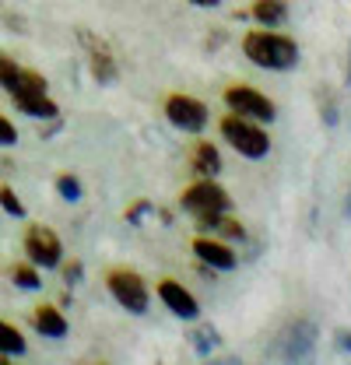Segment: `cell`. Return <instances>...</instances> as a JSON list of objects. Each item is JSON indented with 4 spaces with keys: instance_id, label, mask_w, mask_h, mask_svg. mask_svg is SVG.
I'll list each match as a JSON object with an SVG mask.
<instances>
[{
    "instance_id": "6da1fadb",
    "label": "cell",
    "mask_w": 351,
    "mask_h": 365,
    "mask_svg": "<svg viewBox=\"0 0 351 365\" xmlns=\"http://www.w3.org/2000/svg\"><path fill=\"white\" fill-rule=\"evenodd\" d=\"M243 53L250 56V63H257L263 71H292L299 63V43L281 32H267V29L250 32L243 39Z\"/></svg>"
},
{
    "instance_id": "7a4b0ae2",
    "label": "cell",
    "mask_w": 351,
    "mask_h": 365,
    "mask_svg": "<svg viewBox=\"0 0 351 365\" xmlns=\"http://www.w3.org/2000/svg\"><path fill=\"white\" fill-rule=\"evenodd\" d=\"M221 137H225L239 155H246V158H263V155L270 151L267 130H263L257 120H246V116H239V113H228V116L221 120Z\"/></svg>"
},
{
    "instance_id": "3957f363",
    "label": "cell",
    "mask_w": 351,
    "mask_h": 365,
    "mask_svg": "<svg viewBox=\"0 0 351 365\" xmlns=\"http://www.w3.org/2000/svg\"><path fill=\"white\" fill-rule=\"evenodd\" d=\"M106 284H109V292H113V299L133 313V317H141V313H148V284H144V277L137 271H109L106 274Z\"/></svg>"
},
{
    "instance_id": "277c9868",
    "label": "cell",
    "mask_w": 351,
    "mask_h": 365,
    "mask_svg": "<svg viewBox=\"0 0 351 365\" xmlns=\"http://www.w3.org/2000/svg\"><path fill=\"white\" fill-rule=\"evenodd\" d=\"M179 204L193 215V218H204V215H221V211H228V193L221 190L215 180H204L193 182V186H186L183 190V197H179Z\"/></svg>"
},
{
    "instance_id": "5b68a950",
    "label": "cell",
    "mask_w": 351,
    "mask_h": 365,
    "mask_svg": "<svg viewBox=\"0 0 351 365\" xmlns=\"http://www.w3.org/2000/svg\"><path fill=\"white\" fill-rule=\"evenodd\" d=\"M25 253H29V264L49 271V267H60V260H63V242H60V235H56L53 228L29 225V232H25Z\"/></svg>"
},
{
    "instance_id": "8992f818",
    "label": "cell",
    "mask_w": 351,
    "mask_h": 365,
    "mask_svg": "<svg viewBox=\"0 0 351 365\" xmlns=\"http://www.w3.org/2000/svg\"><path fill=\"white\" fill-rule=\"evenodd\" d=\"M316 337H320V330H316L312 319H295V323H288V330L281 334L278 355H281L285 362H309L312 351H316Z\"/></svg>"
},
{
    "instance_id": "52a82bcc",
    "label": "cell",
    "mask_w": 351,
    "mask_h": 365,
    "mask_svg": "<svg viewBox=\"0 0 351 365\" xmlns=\"http://www.w3.org/2000/svg\"><path fill=\"white\" fill-rule=\"evenodd\" d=\"M225 106L232 109V113H239V116H246V120H257V123H270L274 120V102L260 95L257 88H250V85H232V88H225Z\"/></svg>"
},
{
    "instance_id": "ba28073f",
    "label": "cell",
    "mask_w": 351,
    "mask_h": 365,
    "mask_svg": "<svg viewBox=\"0 0 351 365\" xmlns=\"http://www.w3.org/2000/svg\"><path fill=\"white\" fill-rule=\"evenodd\" d=\"M78 39H81V46H85V53H88V71H91V78H95L98 85H113V81L120 78V63H116L113 49L106 46V39L91 36L88 29H78Z\"/></svg>"
},
{
    "instance_id": "9c48e42d",
    "label": "cell",
    "mask_w": 351,
    "mask_h": 365,
    "mask_svg": "<svg viewBox=\"0 0 351 365\" xmlns=\"http://www.w3.org/2000/svg\"><path fill=\"white\" fill-rule=\"evenodd\" d=\"M166 116L183 134H200L208 127V106L197 102L193 95H169L166 98Z\"/></svg>"
},
{
    "instance_id": "30bf717a",
    "label": "cell",
    "mask_w": 351,
    "mask_h": 365,
    "mask_svg": "<svg viewBox=\"0 0 351 365\" xmlns=\"http://www.w3.org/2000/svg\"><path fill=\"white\" fill-rule=\"evenodd\" d=\"M193 253H197L208 267H215V271H232V267L239 264V257H235V250H232L228 242L208 239V235H197V239H193Z\"/></svg>"
},
{
    "instance_id": "8fae6325",
    "label": "cell",
    "mask_w": 351,
    "mask_h": 365,
    "mask_svg": "<svg viewBox=\"0 0 351 365\" xmlns=\"http://www.w3.org/2000/svg\"><path fill=\"white\" fill-rule=\"evenodd\" d=\"M158 299L173 309L179 319H197V313H200V306H197V299L179 284V281H173V277H166V281H158Z\"/></svg>"
},
{
    "instance_id": "7c38bea8",
    "label": "cell",
    "mask_w": 351,
    "mask_h": 365,
    "mask_svg": "<svg viewBox=\"0 0 351 365\" xmlns=\"http://www.w3.org/2000/svg\"><path fill=\"white\" fill-rule=\"evenodd\" d=\"M190 169H193L197 176H204V180H215L221 173L218 148H215L211 140H197V144H193V155H190Z\"/></svg>"
},
{
    "instance_id": "4fadbf2b",
    "label": "cell",
    "mask_w": 351,
    "mask_h": 365,
    "mask_svg": "<svg viewBox=\"0 0 351 365\" xmlns=\"http://www.w3.org/2000/svg\"><path fill=\"white\" fill-rule=\"evenodd\" d=\"M14 106L25 116H32V120H53V116H60V106L49 95H14Z\"/></svg>"
},
{
    "instance_id": "5bb4252c",
    "label": "cell",
    "mask_w": 351,
    "mask_h": 365,
    "mask_svg": "<svg viewBox=\"0 0 351 365\" xmlns=\"http://www.w3.org/2000/svg\"><path fill=\"white\" fill-rule=\"evenodd\" d=\"M32 323H36V330H39L43 337H53V341L67 334V317H63L56 306H39L36 317H32Z\"/></svg>"
},
{
    "instance_id": "9a60e30c",
    "label": "cell",
    "mask_w": 351,
    "mask_h": 365,
    "mask_svg": "<svg viewBox=\"0 0 351 365\" xmlns=\"http://www.w3.org/2000/svg\"><path fill=\"white\" fill-rule=\"evenodd\" d=\"M253 18L260 21L263 29H278L288 21V4L285 0H257L253 4Z\"/></svg>"
},
{
    "instance_id": "2e32d148",
    "label": "cell",
    "mask_w": 351,
    "mask_h": 365,
    "mask_svg": "<svg viewBox=\"0 0 351 365\" xmlns=\"http://www.w3.org/2000/svg\"><path fill=\"white\" fill-rule=\"evenodd\" d=\"M197 225L208 228V232H221L225 239H246V228L239 225L235 218H225V211H221V215H204V218H197Z\"/></svg>"
},
{
    "instance_id": "e0dca14e",
    "label": "cell",
    "mask_w": 351,
    "mask_h": 365,
    "mask_svg": "<svg viewBox=\"0 0 351 365\" xmlns=\"http://www.w3.org/2000/svg\"><path fill=\"white\" fill-rule=\"evenodd\" d=\"M46 88H49V81H46L39 71H18V81H14V88H11V98L14 95H46Z\"/></svg>"
},
{
    "instance_id": "ac0fdd59",
    "label": "cell",
    "mask_w": 351,
    "mask_h": 365,
    "mask_svg": "<svg viewBox=\"0 0 351 365\" xmlns=\"http://www.w3.org/2000/svg\"><path fill=\"white\" fill-rule=\"evenodd\" d=\"M25 351H29V344H25L21 330L11 327L7 319H0V355H25Z\"/></svg>"
},
{
    "instance_id": "d6986e66",
    "label": "cell",
    "mask_w": 351,
    "mask_h": 365,
    "mask_svg": "<svg viewBox=\"0 0 351 365\" xmlns=\"http://www.w3.org/2000/svg\"><path fill=\"white\" fill-rule=\"evenodd\" d=\"M190 344H193V351H197L200 359H208V355L218 348V330H215V327H197V330L190 334Z\"/></svg>"
},
{
    "instance_id": "ffe728a7",
    "label": "cell",
    "mask_w": 351,
    "mask_h": 365,
    "mask_svg": "<svg viewBox=\"0 0 351 365\" xmlns=\"http://www.w3.org/2000/svg\"><path fill=\"white\" fill-rule=\"evenodd\" d=\"M11 277H14V284L25 288V292H36V288L43 284V277H39V271H36V264H14Z\"/></svg>"
},
{
    "instance_id": "44dd1931",
    "label": "cell",
    "mask_w": 351,
    "mask_h": 365,
    "mask_svg": "<svg viewBox=\"0 0 351 365\" xmlns=\"http://www.w3.org/2000/svg\"><path fill=\"white\" fill-rule=\"evenodd\" d=\"M56 193H60V200H71L74 204V200H81L85 190H81L78 176H56Z\"/></svg>"
},
{
    "instance_id": "7402d4cb",
    "label": "cell",
    "mask_w": 351,
    "mask_h": 365,
    "mask_svg": "<svg viewBox=\"0 0 351 365\" xmlns=\"http://www.w3.org/2000/svg\"><path fill=\"white\" fill-rule=\"evenodd\" d=\"M0 207L11 215V218H25V204L18 200V193L11 186H0Z\"/></svg>"
},
{
    "instance_id": "603a6c76",
    "label": "cell",
    "mask_w": 351,
    "mask_h": 365,
    "mask_svg": "<svg viewBox=\"0 0 351 365\" xmlns=\"http://www.w3.org/2000/svg\"><path fill=\"white\" fill-rule=\"evenodd\" d=\"M18 71H21V67H18V63L7 56V53H0V88H4V91L14 88V81H18Z\"/></svg>"
},
{
    "instance_id": "cb8c5ba5",
    "label": "cell",
    "mask_w": 351,
    "mask_h": 365,
    "mask_svg": "<svg viewBox=\"0 0 351 365\" xmlns=\"http://www.w3.org/2000/svg\"><path fill=\"white\" fill-rule=\"evenodd\" d=\"M148 215H155V204H151V200H137L133 207H127V215H123V218H127V225H141Z\"/></svg>"
},
{
    "instance_id": "d4e9b609",
    "label": "cell",
    "mask_w": 351,
    "mask_h": 365,
    "mask_svg": "<svg viewBox=\"0 0 351 365\" xmlns=\"http://www.w3.org/2000/svg\"><path fill=\"white\" fill-rule=\"evenodd\" d=\"M320 120L327 123V127H337V102L327 95V98H320Z\"/></svg>"
},
{
    "instance_id": "484cf974",
    "label": "cell",
    "mask_w": 351,
    "mask_h": 365,
    "mask_svg": "<svg viewBox=\"0 0 351 365\" xmlns=\"http://www.w3.org/2000/svg\"><path fill=\"white\" fill-rule=\"evenodd\" d=\"M60 267H63V281L67 284H81V277H85V264L81 260H71V264L60 260Z\"/></svg>"
},
{
    "instance_id": "4316f807",
    "label": "cell",
    "mask_w": 351,
    "mask_h": 365,
    "mask_svg": "<svg viewBox=\"0 0 351 365\" xmlns=\"http://www.w3.org/2000/svg\"><path fill=\"white\" fill-rule=\"evenodd\" d=\"M18 144V130L7 116H0V148H14Z\"/></svg>"
},
{
    "instance_id": "83f0119b",
    "label": "cell",
    "mask_w": 351,
    "mask_h": 365,
    "mask_svg": "<svg viewBox=\"0 0 351 365\" xmlns=\"http://www.w3.org/2000/svg\"><path fill=\"white\" fill-rule=\"evenodd\" d=\"M334 337H337V348H341V351H348V355H351V330H345V327H341V330H337Z\"/></svg>"
},
{
    "instance_id": "f1b7e54d",
    "label": "cell",
    "mask_w": 351,
    "mask_h": 365,
    "mask_svg": "<svg viewBox=\"0 0 351 365\" xmlns=\"http://www.w3.org/2000/svg\"><path fill=\"white\" fill-rule=\"evenodd\" d=\"M190 4H193V7H218L221 0H190Z\"/></svg>"
},
{
    "instance_id": "f546056e",
    "label": "cell",
    "mask_w": 351,
    "mask_h": 365,
    "mask_svg": "<svg viewBox=\"0 0 351 365\" xmlns=\"http://www.w3.org/2000/svg\"><path fill=\"white\" fill-rule=\"evenodd\" d=\"M345 85L351 88V46H348V71H345Z\"/></svg>"
},
{
    "instance_id": "4dcf8cb0",
    "label": "cell",
    "mask_w": 351,
    "mask_h": 365,
    "mask_svg": "<svg viewBox=\"0 0 351 365\" xmlns=\"http://www.w3.org/2000/svg\"><path fill=\"white\" fill-rule=\"evenodd\" d=\"M11 169H14V165H11L7 158H0V173H11Z\"/></svg>"
},
{
    "instance_id": "1f68e13d",
    "label": "cell",
    "mask_w": 351,
    "mask_h": 365,
    "mask_svg": "<svg viewBox=\"0 0 351 365\" xmlns=\"http://www.w3.org/2000/svg\"><path fill=\"white\" fill-rule=\"evenodd\" d=\"M345 215L351 218V190H348V204H345Z\"/></svg>"
}]
</instances>
